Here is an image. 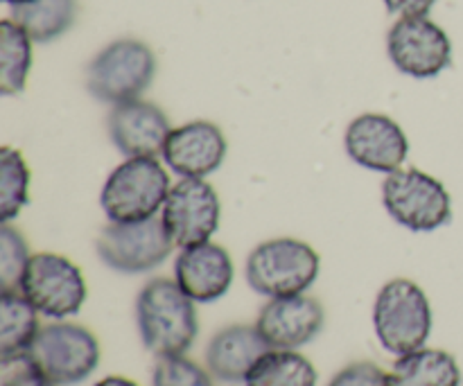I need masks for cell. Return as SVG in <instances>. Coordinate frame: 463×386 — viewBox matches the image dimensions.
Instances as JSON below:
<instances>
[{
	"mask_svg": "<svg viewBox=\"0 0 463 386\" xmlns=\"http://www.w3.org/2000/svg\"><path fill=\"white\" fill-rule=\"evenodd\" d=\"M175 280L194 303H213L233 283V262L220 244L203 242L181 249L175 260Z\"/></svg>",
	"mask_w": 463,
	"mask_h": 386,
	"instance_id": "cell-16",
	"label": "cell"
},
{
	"mask_svg": "<svg viewBox=\"0 0 463 386\" xmlns=\"http://www.w3.org/2000/svg\"><path fill=\"white\" fill-rule=\"evenodd\" d=\"M373 325L387 353L407 355L425 346L432 333V307L416 283L407 278L389 280L380 289L373 307Z\"/></svg>",
	"mask_w": 463,
	"mask_h": 386,
	"instance_id": "cell-4",
	"label": "cell"
},
{
	"mask_svg": "<svg viewBox=\"0 0 463 386\" xmlns=\"http://www.w3.org/2000/svg\"><path fill=\"white\" fill-rule=\"evenodd\" d=\"M389 59L405 75L430 80L452 63V43L428 16H407L393 23L387 34Z\"/></svg>",
	"mask_w": 463,
	"mask_h": 386,
	"instance_id": "cell-11",
	"label": "cell"
},
{
	"mask_svg": "<svg viewBox=\"0 0 463 386\" xmlns=\"http://www.w3.org/2000/svg\"><path fill=\"white\" fill-rule=\"evenodd\" d=\"M41 333L39 312L21 292L0 294V360L27 355Z\"/></svg>",
	"mask_w": 463,
	"mask_h": 386,
	"instance_id": "cell-19",
	"label": "cell"
},
{
	"mask_svg": "<svg viewBox=\"0 0 463 386\" xmlns=\"http://www.w3.org/2000/svg\"><path fill=\"white\" fill-rule=\"evenodd\" d=\"M5 3L9 5V7H12V5H23V3H32V0H5Z\"/></svg>",
	"mask_w": 463,
	"mask_h": 386,
	"instance_id": "cell-30",
	"label": "cell"
},
{
	"mask_svg": "<svg viewBox=\"0 0 463 386\" xmlns=\"http://www.w3.org/2000/svg\"><path fill=\"white\" fill-rule=\"evenodd\" d=\"M319 256L310 244L294 238H276L258 244L247 260V283L267 298L306 294L319 276Z\"/></svg>",
	"mask_w": 463,
	"mask_h": 386,
	"instance_id": "cell-3",
	"label": "cell"
},
{
	"mask_svg": "<svg viewBox=\"0 0 463 386\" xmlns=\"http://www.w3.org/2000/svg\"><path fill=\"white\" fill-rule=\"evenodd\" d=\"M170 131L165 113L143 99L118 104L109 116V136L127 158H156L165 149Z\"/></svg>",
	"mask_w": 463,
	"mask_h": 386,
	"instance_id": "cell-15",
	"label": "cell"
},
{
	"mask_svg": "<svg viewBox=\"0 0 463 386\" xmlns=\"http://www.w3.org/2000/svg\"><path fill=\"white\" fill-rule=\"evenodd\" d=\"M383 203L389 215L405 229L430 233L452 217V199L446 185L416 170H396L383 184Z\"/></svg>",
	"mask_w": 463,
	"mask_h": 386,
	"instance_id": "cell-7",
	"label": "cell"
},
{
	"mask_svg": "<svg viewBox=\"0 0 463 386\" xmlns=\"http://www.w3.org/2000/svg\"><path fill=\"white\" fill-rule=\"evenodd\" d=\"M434 3H437V0H384L389 12L398 14L401 18L428 16L430 9L434 7Z\"/></svg>",
	"mask_w": 463,
	"mask_h": 386,
	"instance_id": "cell-28",
	"label": "cell"
},
{
	"mask_svg": "<svg viewBox=\"0 0 463 386\" xmlns=\"http://www.w3.org/2000/svg\"><path fill=\"white\" fill-rule=\"evenodd\" d=\"M32 66V39L12 18L0 23V93L16 95L25 89Z\"/></svg>",
	"mask_w": 463,
	"mask_h": 386,
	"instance_id": "cell-22",
	"label": "cell"
},
{
	"mask_svg": "<svg viewBox=\"0 0 463 386\" xmlns=\"http://www.w3.org/2000/svg\"><path fill=\"white\" fill-rule=\"evenodd\" d=\"M152 386H213L211 375L184 355L158 357Z\"/></svg>",
	"mask_w": 463,
	"mask_h": 386,
	"instance_id": "cell-25",
	"label": "cell"
},
{
	"mask_svg": "<svg viewBox=\"0 0 463 386\" xmlns=\"http://www.w3.org/2000/svg\"><path fill=\"white\" fill-rule=\"evenodd\" d=\"M269 351V344L262 339L256 325H229L208 344L206 366L220 382L238 384L249 378L258 360Z\"/></svg>",
	"mask_w": 463,
	"mask_h": 386,
	"instance_id": "cell-17",
	"label": "cell"
},
{
	"mask_svg": "<svg viewBox=\"0 0 463 386\" xmlns=\"http://www.w3.org/2000/svg\"><path fill=\"white\" fill-rule=\"evenodd\" d=\"M156 75V57L143 41L120 39L95 54L86 71V86L99 102H134L149 89Z\"/></svg>",
	"mask_w": 463,
	"mask_h": 386,
	"instance_id": "cell-5",
	"label": "cell"
},
{
	"mask_svg": "<svg viewBox=\"0 0 463 386\" xmlns=\"http://www.w3.org/2000/svg\"><path fill=\"white\" fill-rule=\"evenodd\" d=\"M324 321L326 315L321 303L306 294H298V297L269 298V303L258 315L256 328L274 351H297L321 333Z\"/></svg>",
	"mask_w": 463,
	"mask_h": 386,
	"instance_id": "cell-13",
	"label": "cell"
},
{
	"mask_svg": "<svg viewBox=\"0 0 463 386\" xmlns=\"http://www.w3.org/2000/svg\"><path fill=\"white\" fill-rule=\"evenodd\" d=\"M226 138L217 125L193 120L170 131L163 161L181 179H206L226 158Z\"/></svg>",
	"mask_w": 463,
	"mask_h": 386,
	"instance_id": "cell-14",
	"label": "cell"
},
{
	"mask_svg": "<svg viewBox=\"0 0 463 386\" xmlns=\"http://www.w3.org/2000/svg\"><path fill=\"white\" fill-rule=\"evenodd\" d=\"M136 321L145 348L156 357L185 355L199 333L194 301L170 278H154L140 289Z\"/></svg>",
	"mask_w": 463,
	"mask_h": 386,
	"instance_id": "cell-1",
	"label": "cell"
},
{
	"mask_svg": "<svg viewBox=\"0 0 463 386\" xmlns=\"http://www.w3.org/2000/svg\"><path fill=\"white\" fill-rule=\"evenodd\" d=\"M220 215V197L206 179H181L170 188L161 220L175 247L188 249L211 242Z\"/></svg>",
	"mask_w": 463,
	"mask_h": 386,
	"instance_id": "cell-10",
	"label": "cell"
},
{
	"mask_svg": "<svg viewBox=\"0 0 463 386\" xmlns=\"http://www.w3.org/2000/svg\"><path fill=\"white\" fill-rule=\"evenodd\" d=\"M344 147L357 165L384 174L401 170L410 154V143L402 127L384 113L357 116L348 125Z\"/></svg>",
	"mask_w": 463,
	"mask_h": 386,
	"instance_id": "cell-12",
	"label": "cell"
},
{
	"mask_svg": "<svg viewBox=\"0 0 463 386\" xmlns=\"http://www.w3.org/2000/svg\"><path fill=\"white\" fill-rule=\"evenodd\" d=\"M30 249L25 238L14 226L3 224L0 229V289L18 292L21 280L30 265Z\"/></svg>",
	"mask_w": 463,
	"mask_h": 386,
	"instance_id": "cell-24",
	"label": "cell"
},
{
	"mask_svg": "<svg viewBox=\"0 0 463 386\" xmlns=\"http://www.w3.org/2000/svg\"><path fill=\"white\" fill-rule=\"evenodd\" d=\"M387 380L389 386H459L461 371L450 353L419 348L398 357Z\"/></svg>",
	"mask_w": 463,
	"mask_h": 386,
	"instance_id": "cell-18",
	"label": "cell"
},
{
	"mask_svg": "<svg viewBox=\"0 0 463 386\" xmlns=\"http://www.w3.org/2000/svg\"><path fill=\"white\" fill-rule=\"evenodd\" d=\"M18 292L48 319L77 315L86 301V283L80 267L59 253L32 256Z\"/></svg>",
	"mask_w": 463,
	"mask_h": 386,
	"instance_id": "cell-8",
	"label": "cell"
},
{
	"mask_svg": "<svg viewBox=\"0 0 463 386\" xmlns=\"http://www.w3.org/2000/svg\"><path fill=\"white\" fill-rule=\"evenodd\" d=\"M27 357L50 382L71 386L84 382L98 369L99 344L84 325L59 321L41 328Z\"/></svg>",
	"mask_w": 463,
	"mask_h": 386,
	"instance_id": "cell-6",
	"label": "cell"
},
{
	"mask_svg": "<svg viewBox=\"0 0 463 386\" xmlns=\"http://www.w3.org/2000/svg\"><path fill=\"white\" fill-rule=\"evenodd\" d=\"M0 362H3V386H57L32 364L27 355Z\"/></svg>",
	"mask_w": 463,
	"mask_h": 386,
	"instance_id": "cell-26",
	"label": "cell"
},
{
	"mask_svg": "<svg viewBox=\"0 0 463 386\" xmlns=\"http://www.w3.org/2000/svg\"><path fill=\"white\" fill-rule=\"evenodd\" d=\"M247 386H317V369L297 351H274L258 360Z\"/></svg>",
	"mask_w": 463,
	"mask_h": 386,
	"instance_id": "cell-21",
	"label": "cell"
},
{
	"mask_svg": "<svg viewBox=\"0 0 463 386\" xmlns=\"http://www.w3.org/2000/svg\"><path fill=\"white\" fill-rule=\"evenodd\" d=\"M95 386H138V384L131 382V380H127V378H120V375H111V378L99 380Z\"/></svg>",
	"mask_w": 463,
	"mask_h": 386,
	"instance_id": "cell-29",
	"label": "cell"
},
{
	"mask_svg": "<svg viewBox=\"0 0 463 386\" xmlns=\"http://www.w3.org/2000/svg\"><path fill=\"white\" fill-rule=\"evenodd\" d=\"M328 386H389L387 373L373 362H355L339 371Z\"/></svg>",
	"mask_w": 463,
	"mask_h": 386,
	"instance_id": "cell-27",
	"label": "cell"
},
{
	"mask_svg": "<svg viewBox=\"0 0 463 386\" xmlns=\"http://www.w3.org/2000/svg\"><path fill=\"white\" fill-rule=\"evenodd\" d=\"M77 18V0H32L12 5V21L36 43L59 39Z\"/></svg>",
	"mask_w": 463,
	"mask_h": 386,
	"instance_id": "cell-20",
	"label": "cell"
},
{
	"mask_svg": "<svg viewBox=\"0 0 463 386\" xmlns=\"http://www.w3.org/2000/svg\"><path fill=\"white\" fill-rule=\"evenodd\" d=\"M170 176L156 158H127L109 174L99 203L113 224L156 217L170 194Z\"/></svg>",
	"mask_w": 463,
	"mask_h": 386,
	"instance_id": "cell-2",
	"label": "cell"
},
{
	"mask_svg": "<svg viewBox=\"0 0 463 386\" xmlns=\"http://www.w3.org/2000/svg\"><path fill=\"white\" fill-rule=\"evenodd\" d=\"M30 193V170L18 149H0V220L9 224L23 206Z\"/></svg>",
	"mask_w": 463,
	"mask_h": 386,
	"instance_id": "cell-23",
	"label": "cell"
},
{
	"mask_svg": "<svg viewBox=\"0 0 463 386\" xmlns=\"http://www.w3.org/2000/svg\"><path fill=\"white\" fill-rule=\"evenodd\" d=\"M99 260L120 274H145L156 269L170 256L175 242L161 217L131 224H109L98 238Z\"/></svg>",
	"mask_w": 463,
	"mask_h": 386,
	"instance_id": "cell-9",
	"label": "cell"
}]
</instances>
